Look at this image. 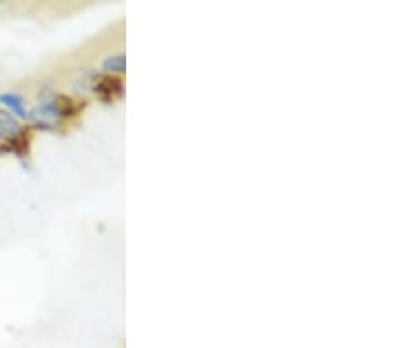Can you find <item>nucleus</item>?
Masks as SVG:
<instances>
[{"mask_svg":"<svg viewBox=\"0 0 395 348\" xmlns=\"http://www.w3.org/2000/svg\"><path fill=\"white\" fill-rule=\"evenodd\" d=\"M63 111L60 107V102L55 99V95H43L40 97L39 104L33 106L31 110V122L36 123L37 127H43V129H53L58 125V122L62 120Z\"/></svg>","mask_w":395,"mask_h":348,"instance_id":"nucleus-1","label":"nucleus"},{"mask_svg":"<svg viewBox=\"0 0 395 348\" xmlns=\"http://www.w3.org/2000/svg\"><path fill=\"white\" fill-rule=\"evenodd\" d=\"M0 104L4 110L9 115H13L18 120H28L31 118V110H28L27 102L23 97L16 92H2L0 93Z\"/></svg>","mask_w":395,"mask_h":348,"instance_id":"nucleus-2","label":"nucleus"},{"mask_svg":"<svg viewBox=\"0 0 395 348\" xmlns=\"http://www.w3.org/2000/svg\"><path fill=\"white\" fill-rule=\"evenodd\" d=\"M21 134L20 120L7 113L6 110H0V139H16Z\"/></svg>","mask_w":395,"mask_h":348,"instance_id":"nucleus-3","label":"nucleus"},{"mask_svg":"<svg viewBox=\"0 0 395 348\" xmlns=\"http://www.w3.org/2000/svg\"><path fill=\"white\" fill-rule=\"evenodd\" d=\"M125 67H126V60L123 53L109 55V57H106L102 60V69L106 70V73L123 74L125 73Z\"/></svg>","mask_w":395,"mask_h":348,"instance_id":"nucleus-4","label":"nucleus"}]
</instances>
